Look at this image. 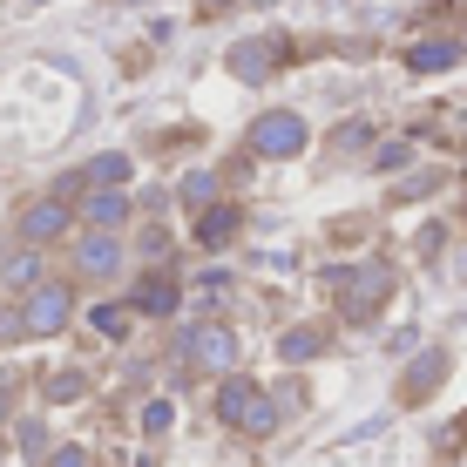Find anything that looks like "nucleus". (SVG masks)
Returning a JSON list of instances; mask_svg holds the SVG:
<instances>
[{
    "mask_svg": "<svg viewBox=\"0 0 467 467\" xmlns=\"http://www.w3.org/2000/svg\"><path fill=\"white\" fill-rule=\"evenodd\" d=\"M326 292L339 298V312L359 326V318H373L379 305L393 298V271H386L379 257H373V265H332L326 271Z\"/></svg>",
    "mask_w": 467,
    "mask_h": 467,
    "instance_id": "f257e3e1",
    "label": "nucleus"
},
{
    "mask_svg": "<svg viewBox=\"0 0 467 467\" xmlns=\"http://www.w3.org/2000/svg\"><path fill=\"white\" fill-rule=\"evenodd\" d=\"M68 318H75V292L55 285V278H41L35 292H27V305L14 312V332H21V339H55Z\"/></svg>",
    "mask_w": 467,
    "mask_h": 467,
    "instance_id": "f03ea898",
    "label": "nucleus"
},
{
    "mask_svg": "<svg viewBox=\"0 0 467 467\" xmlns=\"http://www.w3.org/2000/svg\"><path fill=\"white\" fill-rule=\"evenodd\" d=\"M305 150V116H292V109H271V116L251 122V156H298Z\"/></svg>",
    "mask_w": 467,
    "mask_h": 467,
    "instance_id": "7ed1b4c3",
    "label": "nucleus"
},
{
    "mask_svg": "<svg viewBox=\"0 0 467 467\" xmlns=\"http://www.w3.org/2000/svg\"><path fill=\"white\" fill-rule=\"evenodd\" d=\"M183 359L223 379V373L237 366V332H231V326H190V332H183Z\"/></svg>",
    "mask_w": 467,
    "mask_h": 467,
    "instance_id": "20e7f679",
    "label": "nucleus"
},
{
    "mask_svg": "<svg viewBox=\"0 0 467 467\" xmlns=\"http://www.w3.org/2000/svg\"><path fill=\"white\" fill-rule=\"evenodd\" d=\"M68 223H75L68 203L41 197V203H27V211H21V223H14V231H21V244H27V251H41V244H55V237L68 231Z\"/></svg>",
    "mask_w": 467,
    "mask_h": 467,
    "instance_id": "39448f33",
    "label": "nucleus"
},
{
    "mask_svg": "<svg viewBox=\"0 0 467 467\" xmlns=\"http://www.w3.org/2000/svg\"><path fill=\"white\" fill-rule=\"evenodd\" d=\"M116 265H122L116 231H88V237H75V271H82V278H116Z\"/></svg>",
    "mask_w": 467,
    "mask_h": 467,
    "instance_id": "423d86ee",
    "label": "nucleus"
},
{
    "mask_svg": "<svg viewBox=\"0 0 467 467\" xmlns=\"http://www.w3.org/2000/svg\"><path fill=\"white\" fill-rule=\"evenodd\" d=\"M447 366H454V359H447V346H433V352H420V359L407 366V379H400V400H407V407H420V400L433 393V386L447 379Z\"/></svg>",
    "mask_w": 467,
    "mask_h": 467,
    "instance_id": "0eeeda50",
    "label": "nucleus"
},
{
    "mask_svg": "<svg viewBox=\"0 0 467 467\" xmlns=\"http://www.w3.org/2000/svg\"><path fill=\"white\" fill-rule=\"evenodd\" d=\"M129 305H136V312H150V318H170L176 305H183V292H176V278H170V271H150V278H142L136 292H129Z\"/></svg>",
    "mask_w": 467,
    "mask_h": 467,
    "instance_id": "6e6552de",
    "label": "nucleus"
},
{
    "mask_svg": "<svg viewBox=\"0 0 467 467\" xmlns=\"http://www.w3.org/2000/svg\"><path fill=\"white\" fill-rule=\"evenodd\" d=\"M82 223H88V231H122V223H129V197H122V190H88V197H82Z\"/></svg>",
    "mask_w": 467,
    "mask_h": 467,
    "instance_id": "1a4fd4ad",
    "label": "nucleus"
},
{
    "mask_svg": "<svg viewBox=\"0 0 467 467\" xmlns=\"http://www.w3.org/2000/svg\"><path fill=\"white\" fill-rule=\"evenodd\" d=\"M237 223H244V211H237V203H211V211L197 217V244L203 251H223L237 237Z\"/></svg>",
    "mask_w": 467,
    "mask_h": 467,
    "instance_id": "9d476101",
    "label": "nucleus"
},
{
    "mask_svg": "<svg viewBox=\"0 0 467 467\" xmlns=\"http://www.w3.org/2000/svg\"><path fill=\"white\" fill-rule=\"evenodd\" d=\"M271 61H278V35H265V41H237V47H231V68L244 75V82H265Z\"/></svg>",
    "mask_w": 467,
    "mask_h": 467,
    "instance_id": "9b49d317",
    "label": "nucleus"
},
{
    "mask_svg": "<svg viewBox=\"0 0 467 467\" xmlns=\"http://www.w3.org/2000/svg\"><path fill=\"white\" fill-rule=\"evenodd\" d=\"M41 278H47V257H41V251H14V257H0V285H7V292H35Z\"/></svg>",
    "mask_w": 467,
    "mask_h": 467,
    "instance_id": "f8f14e48",
    "label": "nucleus"
},
{
    "mask_svg": "<svg viewBox=\"0 0 467 467\" xmlns=\"http://www.w3.org/2000/svg\"><path fill=\"white\" fill-rule=\"evenodd\" d=\"M318 352H326V332H318V326H292V332L278 339V359H292V366L318 359Z\"/></svg>",
    "mask_w": 467,
    "mask_h": 467,
    "instance_id": "ddd939ff",
    "label": "nucleus"
},
{
    "mask_svg": "<svg viewBox=\"0 0 467 467\" xmlns=\"http://www.w3.org/2000/svg\"><path fill=\"white\" fill-rule=\"evenodd\" d=\"M88 183H95V190H122V183H129V156H122V150L95 156V163L82 170V190H88Z\"/></svg>",
    "mask_w": 467,
    "mask_h": 467,
    "instance_id": "4468645a",
    "label": "nucleus"
},
{
    "mask_svg": "<svg viewBox=\"0 0 467 467\" xmlns=\"http://www.w3.org/2000/svg\"><path fill=\"white\" fill-rule=\"evenodd\" d=\"M461 61V41H420L407 55V68H420V75H433V68H454Z\"/></svg>",
    "mask_w": 467,
    "mask_h": 467,
    "instance_id": "2eb2a0df",
    "label": "nucleus"
},
{
    "mask_svg": "<svg viewBox=\"0 0 467 467\" xmlns=\"http://www.w3.org/2000/svg\"><path fill=\"white\" fill-rule=\"evenodd\" d=\"M183 203H197V211H211V203H217V176H211V170L183 176Z\"/></svg>",
    "mask_w": 467,
    "mask_h": 467,
    "instance_id": "dca6fc26",
    "label": "nucleus"
},
{
    "mask_svg": "<svg viewBox=\"0 0 467 467\" xmlns=\"http://www.w3.org/2000/svg\"><path fill=\"white\" fill-rule=\"evenodd\" d=\"M95 332H102V339H122V332H129V312H122V305H95Z\"/></svg>",
    "mask_w": 467,
    "mask_h": 467,
    "instance_id": "f3484780",
    "label": "nucleus"
},
{
    "mask_svg": "<svg viewBox=\"0 0 467 467\" xmlns=\"http://www.w3.org/2000/svg\"><path fill=\"white\" fill-rule=\"evenodd\" d=\"M82 393H88V379L75 373V366L68 373H47V400H82Z\"/></svg>",
    "mask_w": 467,
    "mask_h": 467,
    "instance_id": "a211bd4d",
    "label": "nucleus"
},
{
    "mask_svg": "<svg viewBox=\"0 0 467 467\" xmlns=\"http://www.w3.org/2000/svg\"><path fill=\"white\" fill-rule=\"evenodd\" d=\"M366 142H373V129H366V122H346L339 136H332V150H339V156H359Z\"/></svg>",
    "mask_w": 467,
    "mask_h": 467,
    "instance_id": "6ab92c4d",
    "label": "nucleus"
},
{
    "mask_svg": "<svg viewBox=\"0 0 467 467\" xmlns=\"http://www.w3.org/2000/svg\"><path fill=\"white\" fill-rule=\"evenodd\" d=\"M170 420H176L170 400H150V407H142V433H170Z\"/></svg>",
    "mask_w": 467,
    "mask_h": 467,
    "instance_id": "aec40b11",
    "label": "nucleus"
},
{
    "mask_svg": "<svg viewBox=\"0 0 467 467\" xmlns=\"http://www.w3.org/2000/svg\"><path fill=\"white\" fill-rule=\"evenodd\" d=\"M407 156H413L407 142H379V150H373V163H379V170H407Z\"/></svg>",
    "mask_w": 467,
    "mask_h": 467,
    "instance_id": "412c9836",
    "label": "nucleus"
},
{
    "mask_svg": "<svg viewBox=\"0 0 467 467\" xmlns=\"http://www.w3.org/2000/svg\"><path fill=\"white\" fill-rule=\"evenodd\" d=\"M427 190H433V176L420 170V176H407V183H400V190H393V197H400V203H413V197H427Z\"/></svg>",
    "mask_w": 467,
    "mask_h": 467,
    "instance_id": "4be33fe9",
    "label": "nucleus"
},
{
    "mask_svg": "<svg viewBox=\"0 0 467 467\" xmlns=\"http://www.w3.org/2000/svg\"><path fill=\"white\" fill-rule=\"evenodd\" d=\"M47 467H88V454H82V447H55V461H47Z\"/></svg>",
    "mask_w": 467,
    "mask_h": 467,
    "instance_id": "5701e85b",
    "label": "nucleus"
},
{
    "mask_svg": "<svg viewBox=\"0 0 467 467\" xmlns=\"http://www.w3.org/2000/svg\"><path fill=\"white\" fill-rule=\"evenodd\" d=\"M217 7H223V0H197V14H217Z\"/></svg>",
    "mask_w": 467,
    "mask_h": 467,
    "instance_id": "b1692460",
    "label": "nucleus"
},
{
    "mask_svg": "<svg viewBox=\"0 0 467 467\" xmlns=\"http://www.w3.org/2000/svg\"><path fill=\"white\" fill-rule=\"evenodd\" d=\"M0 420H7V400H0Z\"/></svg>",
    "mask_w": 467,
    "mask_h": 467,
    "instance_id": "393cba45",
    "label": "nucleus"
},
{
    "mask_svg": "<svg viewBox=\"0 0 467 467\" xmlns=\"http://www.w3.org/2000/svg\"><path fill=\"white\" fill-rule=\"evenodd\" d=\"M257 7H278V0H257Z\"/></svg>",
    "mask_w": 467,
    "mask_h": 467,
    "instance_id": "a878e982",
    "label": "nucleus"
},
{
    "mask_svg": "<svg viewBox=\"0 0 467 467\" xmlns=\"http://www.w3.org/2000/svg\"><path fill=\"white\" fill-rule=\"evenodd\" d=\"M136 7H142V0H136Z\"/></svg>",
    "mask_w": 467,
    "mask_h": 467,
    "instance_id": "bb28decb",
    "label": "nucleus"
}]
</instances>
